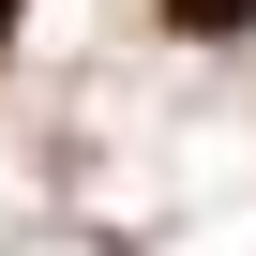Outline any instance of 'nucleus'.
<instances>
[{"label": "nucleus", "instance_id": "obj_1", "mask_svg": "<svg viewBox=\"0 0 256 256\" xmlns=\"http://www.w3.org/2000/svg\"><path fill=\"white\" fill-rule=\"evenodd\" d=\"M181 30H256V0H166Z\"/></svg>", "mask_w": 256, "mask_h": 256}, {"label": "nucleus", "instance_id": "obj_2", "mask_svg": "<svg viewBox=\"0 0 256 256\" xmlns=\"http://www.w3.org/2000/svg\"><path fill=\"white\" fill-rule=\"evenodd\" d=\"M0 30H16V0H0Z\"/></svg>", "mask_w": 256, "mask_h": 256}]
</instances>
